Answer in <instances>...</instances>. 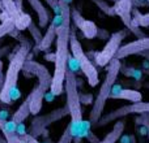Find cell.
Returning a JSON list of instances; mask_svg holds the SVG:
<instances>
[{
  "label": "cell",
  "instance_id": "obj_13",
  "mask_svg": "<svg viewBox=\"0 0 149 143\" xmlns=\"http://www.w3.org/2000/svg\"><path fill=\"white\" fill-rule=\"evenodd\" d=\"M16 125L12 120L5 121L4 118H0V131L3 133L7 143H26L25 135H18L16 133Z\"/></svg>",
  "mask_w": 149,
  "mask_h": 143
},
{
  "label": "cell",
  "instance_id": "obj_2",
  "mask_svg": "<svg viewBox=\"0 0 149 143\" xmlns=\"http://www.w3.org/2000/svg\"><path fill=\"white\" fill-rule=\"evenodd\" d=\"M18 41H21L20 46L16 47L15 52L10 55L9 64H8L7 72L4 74V83L0 90V102L4 104H13L16 100L20 98V91H18V74L22 70L24 64L28 59L31 50V44L25 36L18 35Z\"/></svg>",
  "mask_w": 149,
  "mask_h": 143
},
{
  "label": "cell",
  "instance_id": "obj_27",
  "mask_svg": "<svg viewBox=\"0 0 149 143\" xmlns=\"http://www.w3.org/2000/svg\"><path fill=\"white\" fill-rule=\"evenodd\" d=\"M3 83H4V74H3V61L0 59V90L3 87Z\"/></svg>",
  "mask_w": 149,
  "mask_h": 143
},
{
  "label": "cell",
  "instance_id": "obj_4",
  "mask_svg": "<svg viewBox=\"0 0 149 143\" xmlns=\"http://www.w3.org/2000/svg\"><path fill=\"white\" fill-rule=\"evenodd\" d=\"M107 69H106V77L103 79L102 85H101L100 90H98V94L95 96L94 104H93V108L89 113V121L92 122V125L95 126V124L98 122L101 117H102V112L105 109V105L107 99L110 98L111 94V89H113L114 83H115L116 78H118V74L120 72V60L114 57L107 65Z\"/></svg>",
  "mask_w": 149,
  "mask_h": 143
},
{
  "label": "cell",
  "instance_id": "obj_18",
  "mask_svg": "<svg viewBox=\"0 0 149 143\" xmlns=\"http://www.w3.org/2000/svg\"><path fill=\"white\" fill-rule=\"evenodd\" d=\"M30 116V108H29V102L28 99H25L22 102V104L16 109V112L12 116V121L15 124H21Z\"/></svg>",
  "mask_w": 149,
  "mask_h": 143
},
{
  "label": "cell",
  "instance_id": "obj_7",
  "mask_svg": "<svg viewBox=\"0 0 149 143\" xmlns=\"http://www.w3.org/2000/svg\"><path fill=\"white\" fill-rule=\"evenodd\" d=\"M144 113H149V102H141L140 100V102H135L131 105H124V107H120L118 109L113 111V112L107 113L106 116H103L98 120L95 126L101 128V126L107 125L111 121H116L128 115H144Z\"/></svg>",
  "mask_w": 149,
  "mask_h": 143
},
{
  "label": "cell",
  "instance_id": "obj_19",
  "mask_svg": "<svg viewBox=\"0 0 149 143\" xmlns=\"http://www.w3.org/2000/svg\"><path fill=\"white\" fill-rule=\"evenodd\" d=\"M131 16H132V22L135 25L140 26V28H148L149 26V13H143L139 12L137 7H134L132 8V12H131Z\"/></svg>",
  "mask_w": 149,
  "mask_h": 143
},
{
  "label": "cell",
  "instance_id": "obj_16",
  "mask_svg": "<svg viewBox=\"0 0 149 143\" xmlns=\"http://www.w3.org/2000/svg\"><path fill=\"white\" fill-rule=\"evenodd\" d=\"M26 1L30 4L33 10L37 13L39 28L41 29L47 28V25L51 21V14H50V10L47 9V7H45V4L42 3V0H26Z\"/></svg>",
  "mask_w": 149,
  "mask_h": 143
},
{
  "label": "cell",
  "instance_id": "obj_35",
  "mask_svg": "<svg viewBox=\"0 0 149 143\" xmlns=\"http://www.w3.org/2000/svg\"><path fill=\"white\" fill-rule=\"evenodd\" d=\"M0 118H4V117H3V116H1V111H0Z\"/></svg>",
  "mask_w": 149,
  "mask_h": 143
},
{
  "label": "cell",
  "instance_id": "obj_24",
  "mask_svg": "<svg viewBox=\"0 0 149 143\" xmlns=\"http://www.w3.org/2000/svg\"><path fill=\"white\" fill-rule=\"evenodd\" d=\"M45 1H46V4L52 9V12H54L55 14H60L59 0H45Z\"/></svg>",
  "mask_w": 149,
  "mask_h": 143
},
{
  "label": "cell",
  "instance_id": "obj_15",
  "mask_svg": "<svg viewBox=\"0 0 149 143\" xmlns=\"http://www.w3.org/2000/svg\"><path fill=\"white\" fill-rule=\"evenodd\" d=\"M110 98H113V99H124V100H130V102H134V103L143 100V95L140 91L131 90V89H123L120 85L115 86V83H114L113 89H111Z\"/></svg>",
  "mask_w": 149,
  "mask_h": 143
},
{
  "label": "cell",
  "instance_id": "obj_32",
  "mask_svg": "<svg viewBox=\"0 0 149 143\" xmlns=\"http://www.w3.org/2000/svg\"><path fill=\"white\" fill-rule=\"evenodd\" d=\"M0 12H4V7H3V3L0 0Z\"/></svg>",
  "mask_w": 149,
  "mask_h": 143
},
{
  "label": "cell",
  "instance_id": "obj_34",
  "mask_svg": "<svg viewBox=\"0 0 149 143\" xmlns=\"http://www.w3.org/2000/svg\"><path fill=\"white\" fill-rule=\"evenodd\" d=\"M63 1H65V3H68V4H71V3H72V0H63Z\"/></svg>",
  "mask_w": 149,
  "mask_h": 143
},
{
  "label": "cell",
  "instance_id": "obj_10",
  "mask_svg": "<svg viewBox=\"0 0 149 143\" xmlns=\"http://www.w3.org/2000/svg\"><path fill=\"white\" fill-rule=\"evenodd\" d=\"M144 51H149V36L147 35L144 38H137L136 41H132L124 46H120L115 57L122 60L128 56H132V55H140Z\"/></svg>",
  "mask_w": 149,
  "mask_h": 143
},
{
  "label": "cell",
  "instance_id": "obj_11",
  "mask_svg": "<svg viewBox=\"0 0 149 143\" xmlns=\"http://www.w3.org/2000/svg\"><path fill=\"white\" fill-rule=\"evenodd\" d=\"M62 23V14H55L52 17V20L50 21V23L47 25V30L45 33V35L42 36L41 39V43L38 44L37 50L41 52H45L51 47V44L55 42L56 39V29L58 26Z\"/></svg>",
  "mask_w": 149,
  "mask_h": 143
},
{
  "label": "cell",
  "instance_id": "obj_22",
  "mask_svg": "<svg viewBox=\"0 0 149 143\" xmlns=\"http://www.w3.org/2000/svg\"><path fill=\"white\" fill-rule=\"evenodd\" d=\"M93 3H94L95 5H97L98 8H100L101 10H102L105 14L107 16H111V17H114L115 16V10H114V7L113 5H110L106 0H92Z\"/></svg>",
  "mask_w": 149,
  "mask_h": 143
},
{
  "label": "cell",
  "instance_id": "obj_39",
  "mask_svg": "<svg viewBox=\"0 0 149 143\" xmlns=\"http://www.w3.org/2000/svg\"><path fill=\"white\" fill-rule=\"evenodd\" d=\"M131 1H132V0H131Z\"/></svg>",
  "mask_w": 149,
  "mask_h": 143
},
{
  "label": "cell",
  "instance_id": "obj_14",
  "mask_svg": "<svg viewBox=\"0 0 149 143\" xmlns=\"http://www.w3.org/2000/svg\"><path fill=\"white\" fill-rule=\"evenodd\" d=\"M114 10H115V16H119L120 20L123 21V23L126 25V28H128L132 22V1L131 0H118L114 3Z\"/></svg>",
  "mask_w": 149,
  "mask_h": 143
},
{
  "label": "cell",
  "instance_id": "obj_5",
  "mask_svg": "<svg viewBox=\"0 0 149 143\" xmlns=\"http://www.w3.org/2000/svg\"><path fill=\"white\" fill-rule=\"evenodd\" d=\"M70 51L72 54L73 59L76 60L79 68L84 73V76L86 77V81L89 83V86L95 87L98 85V82H100V79H98V70L93 65L89 56L84 52L81 43L79 42L76 33H74V30L72 28H71V35H70Z\"/></svg>",
  "mask_w": 149,
  "mask_h": 143
},
{
  "label": "cell",
  "instance_id": "obj_21",
  "mask_svg": "<svg viewBox=\"0 0 149 143\" xmlns=\"http://www.w3.org/2000/svg\"><path fill=\"white\" fill-rule=\"evenodd\" d=\"M15 28H16L15 20H12V18L8 17V18H5L4 21H1V23H0V38L5 36L7 34H9Z\"/></svg>",
  "mask_w": 149,
  "mask_h": 143
},
{
  "label": "cell",
  "instance_id": "obj_33",
  "mask_svg": "<svg viewBox=\"0 0 149 143\" xmlns=\"http://www.w3.org/2000/svg\"><path fill=\"white\" fill-rule=\"evenodd\" d=\"M144 73H145V74H148V76H149V68H147V69H144Z\"/></svg>",
  "mask_w": 149,
  "mask_h": 143
},
{
  "label": "cell",
  "instance_id": "obj_23",
  "mask_svg": "<svg viewBox=\"0 0 149 143\" xmlns=\"http://www.w3.org/2000/svg\"><path fill=\"white\" fill-rule=\"evenodd\" d=\"M73 139L72 134H71V130H70V126H67V129L64 130V133L62 134V137H60L59 142L58 143H71Z\"/></svg>",
  "mask_w": 149,
  "mask_h": 143
},
{
  "label": "cell",
  "instance_id": "obj_12",
  "mask_svg": "<svg viewBox=\"0 0 149 143\" xmlns=\"http://www.w3.org/2000/svg\"><path fill=\"white\" fill-rule=\"evenodd\" d=\"M47 90L42 87L41 85H37L33 89V91L26 96L29 102V108H30V115H38L42 109V103H43L45 95H46Z\"/></svg>",
  "mask_w": 149,
  "mask_h": 143
},
{
  "label": "cell",
  "instance_id": "obj_17",
  "mask_svg": "<svg viewBox=\"0 0 149 143\" xmlns=\"http://www.w3.org/2000/svg\"><path fill=\"white\" fill-rule=\"evenodd\" d=\"M123 130H124V121L116 120L115 125L113 126L111 131H109V134H106L105 138L98 143H115V142H118V139L120 138V135L123 134Z\"/></svg>",
  "mask_w": 149,
  "mask_h": 143
},
{
  "label": "cell",
  "instance_id": "obj_31",
  "mask_svg": "<svg viewBox=\"0 0 149 143\" xmlns=\"http://www.w3.org/2000/svg\"><path fill=\"white\" fill-rule=\"evenodd\" d=\"M141 124H143V125H145V126H147V130H148V138H149V121H141Z\"/></svg>",
  "mask_w": 149,
  "mask_h": 143
},
{
  "label": "cell",
  "instance_id": "obj_28",
  "mask_svg": "<svg viewBox=\"0 0 149 143\" xmlns=\"http://www.w3.org/2000/svg\"><path fill=\"white\" fill-rule=\"evenodd\" d=\"M15 4H16V8L20 13H24V8H22V0H15Z\"/></svg>",
  "mask_w": 149,
  "mask_h": 143
},
{
  "label": "cell",
  "instance_id": "obj_38",
  "mask_svg": "<svg viewBox=\"0 0 149 143\" xmlns=\"http://www.w3.org/2000/svg\"><path fill=\"white\" fill-rule=\"evenodd\" d=\"M140 1H144V0H140Z\"/></svg>",
  "mask_w": 149,
  "mask_h": 143
},
{
  "label": "cell",
  "instance_id": "obj_3",
  "mask_svg": "<svg viewBox=\"0 0 149 143\" xmlns=\"http://www.w3.org/2000/svg\"><path fill=\"white\" fill-rule=\"evenodd\" d=\"M64 91L67 95V108L68 115L71 116L70 130L73 138H86L92 131L90 126L92 122L88 120H84L81 109V100H80L79 89H77V79L72 69H67L64 79Z\"/></svg>",
  "mask_w": 149,
  "mask_h": 143
},
{
  "label": "cell",
  "instance_id": "obj_36",
  "mask_svg": "<svg viewBox=\"0 0 149 143\" xmlns=\"http://www.w3.org/2000/svg\"><path fill=\"white\" fill-rule=\"evenodd\" d=\"M111 1H114V3H115V1H118V0H111Z\"/></svg>",
  "mask_w": 149,
  "mask_h": 143
},
{
  "label": "cell",
  "instance_id": "obj_8",
  "mask_svg": "<svg viewBox=\"0 0 149 143\" xmlns=\"http://www.w3.org/2000/svg\"><path fill=\"white\" fill-rule=\"evenodd\" d=\"M67 115H68V108H67V105H64L63 108H58V109L52 111L51 113H47V115H45V116H38V117H36L33 120V122H31L30 133L29 134H31L33 137L37 138L50 124L60 120V118H63Z\"/></svg>",
  "mask_w": 149,
  "mask_h": 143
},
{
  "label": "cell",
  "instance_id": "obj_25",
  "mask_svg": "<svg viewBox=\"0 0 149 143\" xmlns=\"http://www.w3.org/2000/svg\"><path fill=\"white\" fill-rule=\"evenodd\" d=\"M122 68V67H120ZM120 72H123L124 74H126V76H131V77H134L135 79H140L143 77V72L141 70H137V69H130L128 72L127 70H123V69H120Z\"/></svg>",
  "mask_w": 149,
  "mask_h": 143
},
{
  "label": "cell",
  "instance_id": "obj_6",
  "mask_svg": "<svg viewBox=\"0 0 149 143\" xmlns=\"http://www.w3.org/2000/svg\"><path fill=\"white\" fill-rule=\"evenodd\" d=\"M126 36H127L126 30H119V31H115L114 34H111L107 43L103 47V50L95 54V56H94L95 64L98 67H106L115 57L116 52H118L119 47L122 46V42H123V39Z\"/></svg>",
  "mask_w": 149,
  "mask_h": 143
},
{
  "label": "cell",
  "instance_id": "obj_30",
  "mask_svg": "<svg viewBox=\"0 0 149 143\" xmlns=\"http://www.w3.org/2000/svg\"><path fill=\"white\" fill-rule=\"evenodd\" d=\"M140 55H141L143 57H145V59H147L148 61H149V51H144V52H141Z\"/></svg>",
  "mask_w": 149,
  "mask_h": 143
},
{
  "label": "cell",
  "instance_id": "obj_37",
  "mask_svg": "<svg viewBox=\"0 0 149 143\" xmlns=\"http://www.w3.org/2000/svg\"><path fill=\"white\" fill-rule=\"evenodd\" d=\"M147 1H148V4H149V0H147Z\"/></svg>",
  "mask_w": 149,
  "mask_h": 143
},
{
  "label": "cell",
  "instance_id": "obj_1",
  "mask_svg": "<svg viewBox=\"0 0 149 143\" xmlns=\"http://www.w3.org/2000/svg\"><path fill=\"white\" fill-rule=\"evenodd\" d=\"M62 23L56 29V51L54 60V74L51 79L52 95H60L64 91V79L65 72L68 69V57H70V35H71V7L68 3L59 0Z\"/></svg>",
  "mask_w": 149,
  "mask_h": 143
},
{
  "label": "cell",
  "instance_id": "obj_29",
  "mask_svg": "<svg viewBox=\"0 0 149 143\" xmlns=\"http://www.w3.org/2000/svg\"><path fill=\"white\" fill-rule=\"evenodd\" d=\"M45 59L47 60V61H54L55 60V54H49L45 56Z\"/></svg>",
  "mask_w": 149,
  "mask_h": 143
},
{
  "label": "cell",
  "instance_id": "obj_20",
  "mask_svg": "<svg viewBox=\"0 0 149 143\" xmlns=\"http://www.w3.org/2000/svg\"><path fill=\"white\" fill-rule=\"evenodd\" d=\"M28 30H29V33H30V35H31V38H33V41H34V43H36V48L38 47V44L41 43V39H42V31H41V28L39 26H37L36 23L31 21L30 23H29V26H28Z\"/></svg>",
  "mask_w": 149,
  "mask_h": 143
},
{
  "label": "cell",
  "instance_id": "obj_9",
  "mask_svg": "<svg viewBox=\"0 0 149 143\" xmlns=\"http://www.w3.org/2000/svg\"><path fill=\"white\" fill-rule=\"evenodd\" d=\"M71 22L74 28H77L82 33V35L88 39H94L98 35V28L93 21L85 20L81 13L76 8H71Z\"/></svg>",
  "mask_w": 149,
  "mask_h": 143
},
{
  "label": "cell",
  "instance_id": "obj_26",
  "mask_svg": "<svg viewBox=\"0 0 149 143\" xmlns=\"http://www.w3.org/2000/svg\"><path fill=\"white\" fill-rule=\"evenodd\" d=\"M10 48H12V46H5V47H3V48H0V59L7 56V55L9 54Z\"/></svg>",
  "mask_w": 149,
  "mask_h": 143
}]
</instances>
